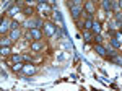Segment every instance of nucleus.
I'll return each instance as SVG.
<instances>
[{
  "label": "nucleus",
  "mask_w": 122,
  "mask_h": 91,
  "mask_svg": "<svg viewBox=\"0 0 122 91\" xmlns=\"http://www.w3.org/2000/svg\"><path fill=\"white\" fill-rule=\"evenodd\" d=\"M57 29H59V26H56L54 23H46V25H44V31H46L47 37H52L57 33Z\"/></svg>",
  "instance_id": "obj_1"
},
{
  "label": "nucleus",
  "mask_w": 122,
  "mask_h": 91,
  "mask_svg": "<svg viewBox=\"0 0 122 91\" xmlns=\"http://www.w3.org/2000/svg\"><path fill=\"white\" fill-rule=\"evenodd\" d=\"M26 26H28L29 29H33V28H44V26H42V23H41L39 20H36V18L28 20V21H26Z\"/></svg>",
  "instance_id": "obj_2"
},
{
  "label": "nucleus",
  "mask_w": 122,
  "mask_h": 91,
  "mask_svg": "<svg viewBox=\"0 0 122 91\" xmlns=\"http://www.w3.org/2000/svg\"><path fill=\"white\" fill-rule=\"evenodd\" d=\"M70 11H72V16L76 20L80 16V13L83 11V8H81V5H70Z\"/></svg>",
  "instance_id": "obj_3"
},
{
  "label": "nucleus",
  "mask_w": 122,
  "mask_h": 91,
  "mask_svg": "<svg viewBox=\"0 0 122 91\" xmlns=\"http://www.w3.org/2000/svg\"><path fill=\"white\" fill-rule=\"evenodd\" d=\"M28 37H33L34 41H39V39H41V31H39V28H33V29H29V36Z\"/></svg>",
  "instance_id": "obj_4"
},
{
  "label": "nucleus",
  "mask_w": 122,
  "mask_h": 91,
  "mask_svg": "<svg viewBox=\"0 0 122 91\" xmlns=\"http://www.w3.org/2000/svg\"><path fill=\"white\" fill-rule=\"evenodd\" d=\"M94 51H96L99 55H103V57H106V55H107V51H106V49H104L99 42H98V44H94Z\"/></svg>",
  "instance_id": "obj_5"
},
{
  "label": "nucleus",
  "mask_w": 122,
  "mask_h": 91,
  "mask_svg": "<svg viewBox=\"0 0 122 91\" xmlns=\"http://www.w3.org/2000/svg\"><path fill=\"white\" fill-rule=\"evenodd\" d=\"M42 47H44V44H42L41 41H36V42H33V44H31V51H33V52H38V51L42 49Z\"/></svg>",
  "instance_id": "obj_6"
},
{
  "label": "nucleus",
  "mask_w": 122,
  "mask_h": 91,
  "mask_svg": "<svg viewBox=\"0 0 122 91\" xmlns=\"http://www.w3.org/2000/svg\"><path fill=\"white\" fill-rule=\"evenodd\" d=\"M23 72L26 73V75H33V73H36V67H33V65H25L23 67Z\"/></svg>",
  "instance_id": "obj_7"
},
{
  "label": "nucleus",
  "mask_w": 122,
  "mask_h": 91,
  "mask_svg": "<svg viewBox=\"0 0 122 91\" xmlns=\"http://www.w3.org/2000/svg\"><path fill=\"white\" fill-rule=\"evenodd\" d=\"M85 7H86V10H88V15H90V16H93V13H94V8H93V2H91V0H88V2L85 3Z\"/></svg>",
  "instance_id": "obj_8"
},
{
  "label": "nucleus",
  "mask_w": 122,
  "mask_h": 91,
  "mask_svg": "<svg viewBox=\"0 0 122 91\" xmlns=\"http://www.w3.org/2000/svg\"><path fill=\"white\" fill-rule=\"evenodd\" d=\"M18 37H20L18 29H11V31H10V39H11V41H18Z\"/></svg>",
  "instance_id": "obj_9"
},
{
  "label": "nucleus",
  "mask_w": 122,
  "mask_h": 91,
  "mask_svg": "<svg viewBox=\"0 0 122 91\" xmlns=\"http://www.w3.org/2000/svg\"><path fill=\"white\" fill-rule=\"evenodd\" d=\"M23 67H25V64H21V62H18V64H13L11 65V68H13V72H23Z\"/></svg>",
  "instance_id": "obj_10"
},
{
  "label": "nucleus",
  "mask_w": 122,
  "mask_h": 91,
  "mask_svg": "<svg viewBox=\"0 0 122 91\" xmlns=\"http://www.w3.org/2000/svg\"><path fill=\"white\" fill-rule=\"evenodd\" d=\"M103 8L106 10V11H111V10H112V2H111V0H104L103 2Z\"/></svg>",
  "instance_id": "obj_11"
},
{
  "label": "nucleus",
  "mask_w": 122,
  "mask_h": 91,
  "mask_svg": "<svg viewBox=\"0 0 122 91\" xmlns=\"http://www.w3.org/2000/svg\"><path fill=\"white\" fill-rule=\"evenodd\" d=\"M93 23H94V21H93V16H90V18L85 21V25H83L85 29H91V28H93Z\"/></svg>",
  "instance_id": "obj_12"
},
{
  "label": "nucleus",
  "mask_w": 122,
  "mask_h": 91,
  "mask_svg": "<svg viewBox=\"0 0 122 91\" xmlns=\"http://www.w3.org/2000/svg\"><path fill=\"white\" fill-rule=\"evenodd\" d=\"M39 10H41V11H46V15H49L51 7H49V5H46V3H39Z\"/></svg>",
  "instance_id": "obj_13"
},
{
  "label": "nucleus",
  "mask_w": 122,
  "mask_h": 91,
  "mask_svg": "<svg viewBox=\"0 0 122 91\" xmlns=\"http://www.w3.org/2000/svg\"><path fill=\"white\" fill-rule=\"evenodd\" d=\"M91 33H90V29H86V31H85L83 33V39H85V42H90V41H91Z\"/></svg>",
  "instance_id": "obj_14"
},
{
  "label": "nucleus",
  "mask_w": 122,
  "mask_h": 91,
  "mask_svg": "<svg viewBox=\"0 0 122 91\" xmlns=\"http://www.w3.org/2000/svg\"><path fill=\"white\" fill-rule=\"evenodd\" d=\"M111 44H112V47H116V49H119V47L122 46V42L119 41V39H116V37H112V39H111Z\"/></svg>",
  "instance_id": "obj_15"
},
{
  "label": "nucleus",
  "mask_w": 122,
  "mask_h": 91,
  "mask_svg": "<svg viewBox=\"0 0 122 91\" xmlns=\"http://www.w3.org/2000/svg\"><path fill=\"white\" fill-rule=\"evenodd\" d=\"M91 29H93L94 34H99V31H101V26H99V23H98V21H96V23H93V28H91Z\"/></svg>",
  "instance_id": "obj_16"
},
{
  "label": "nucleus",
  "mask_w": 122,
  "mask_h": 91,
  "mask_svg": "<svg viewBox=\"0 0 122 91\" xmlns=\"http://www.w3.org/2000/svg\"><path fill=\"white\" fill-rule=\"evenodd\" d=\"M10 54V46H2V55L7 57Z\"/></svg>",
  "instance_id": "obj_17"
},
{
  "label": "nucleus",
  "mask_w": 122,
  "mask_h": 91,
  "mask_svg": "<svg viewBox=\"0 0 122 91\" xmlns=\"http://www.w3.org/2000/svg\"><path fill=\"white\" fill-rule=\"evenodd\" d=\"M16 11H20L18 7H11V8L8 10V15H10V16H15V15H16Z\"/></svg>",
  "instance_id": "obj_18"
},
{
  "label": "nucleus",
  "mask_w": 122,
  "mask_h": 91,
  "mask_svg": "<svg viewBox=\"0 0 122 91\" xmlns=\"http://www.w3.org/2000/svg\"><path fill=\"white\" fill-rule=\"evenodd\" d=\"M0 31H2V34H3V33H7V31H8V26H7V23H5V21H3V18H2V28H0Z\"/></svg>",
  "instance_id": "obj_19"
},
{
  "label": "nucleus",
  "mask_w": 122,
  "mask_h": 91,
  "mask_svg": "<svg viewBox=\"0 0 122 91\" xmlns=\"http://www.w3.org/2000/svg\"><path fill=\"white\" fill-rule=\"evenodd\" d=\"M11 60H13V62H15V64H18V62H21V60H23V57H21V55H11Z\"/></svg>",
  "instance_id": "obj_20"
},
{
  "label": "nucleus",
  "mask_w": 122,
  "mask_h": 91,
  "mask_svg": "<svg viewBox=\"0 0 122 91\" xmlns=\"http://www.w3.org/2000/svg\"><path fill=\"white\" fill-rule=\"evenodd\" d=\"M56 20H57V21H59V23H60V25H62V26H64V18H62V15H60L59 11H57V13H56Z\"/></svg>",
  "instance_id": "obj_21"
},
{
  "label": "nucleus",
  "mask_w": 122,
  "mask_h": 91,
  "mask_svg": "<svg viewBox=\"0 0 122 91\" xmlns=\"http://www.w3.org/2000/svg\"><path fill=\"white\" fill-rule=\"evenodd\" d=\"M10 41H11V39H7V37H3V39H2V46H10Z\"/></svg>",
  "instance_id": "obj_22"
},
{
  "label": "nucleus",
  "mask_w": 122,
  "mask_h": 91,
  "mask_svg": "<svg viewBox=\"0 0 122 91\" xmlns=\"http://www.w3.org/2000/svg\"><path fill=\"white\" fill-rule=\"evenodd\" d=\"M18 26H20V25L16 23V21H11V26H10V28H11V29H18Z\"/></svg>",
  "instance_id": "obj_23"
},
{
  "label": "nucleus",
  "mask_w": 122,
  "mask_h": 91,
  "mask_svg": "<svg viewBox=\"0 0 122 91\" xmlns=\"http://www.w3.org/2000/svg\"><path fill=\"white\" fill-rule=\"evenodd\" d=\"M116 21H117V23L122 21V13H117V15H116Z\"/></svg>",
  "instance_id": "obj_24"
},
{
  "label": "nucleus",
  "mask_w": 122,
  "mask_h": 91,
  "mask_svg": "<svg viewBox=\"0 0 122 91\" xmlns=\"http://www.w3.org/2000/svg\"><path fill=\"white\" fill-rule=\"evenodd\" d=\"M0 75H2V78H5V80L8 78V73L5 72V70H2V73H0Z\"/></svg>",
  "instance_id": "obj_25"
},
{
  "label": "nucleus",
  "mask_w": 122,
  "mask_h": 91,
  "mask_svg": "<svg viewBox=\"0 0 122 91\" xmlns=\"http://www.w3.org/2000/svg\"><path fill=\"white\" fill-rule=\"evenodd\" d=\"M31 13H33V10H31V8H25V15H28V16H29Z\"/></svg>",
  "instance_id": "obj_26"
},
{
  "label": "nucleus",
  "mask_w": 122,
  "mask_h": 91,
  "mask_svg": "<svg viewBox=\"0 0 122 91\" xmlns=\"http://www.w3.org/2000/svg\"><path fill=\"white\" fill-rule=\"evenodd\" d=\"M96 41H98V42H101V41H103V37L99 36V34H96Z\"/></svg>",
  "instance_id": "obj_27"
},
{
  "label": "nucleus",
  "mask_w": 122,
  "mask_h": 91,
  "mask_svg": "<svg viewBox=\"0 0 122 91\" xmlns=\"http://www.w3.org/2000/svg\"><path fill=\"white\" fill-rule=\"evenodd\" d=\"M56 34H57V39H60V37H62V33H60L59 29H57V33H56Z\"/></svg>",
  "instance_id": "obj_28"
},
{
  "label": "nucleus",
  "mask_w": 122,
  "mask_h": 91,
  "mask_svg": "<svg viewBox=\"0 0 122 91\" xmlns=\"http://www.w3.org/2000/svg\"><path fill=\"white\" fill-rule=\"evenodd\" d=\"M46 2H49V0H38V3H46Z\"/></svg>",
  "instance_id": "obj_29"
},
{
  "label": "nucleus",
  "mask_w": 122,
  "mask_h": 91,
  "mask_svg": "<svg viewBox=\"0 0 122 91\" xmlns=\"http://www.w3.org/2000/svg\"><path fill=\"white\" fill-rule=\"evenodd\" d=\"M119 5H121V7H122V0H121V2H119Z\"/></svg>",
  "instance_id": "obj_30"
},
{
  "label": "nucleus",
  "mask_w": 122,
  "mask_h": 91,
  "mask_svg": "<svg viewBox=\"0 0 122 91\" xmlns=\"http://www.w3.org/2000/svg\"><path fill=\"white\" fill-rule=\"evenodd\" d=\"M121 33H122V26H121Z\"/></svg>",
  "instance_id": "obj_31"
},
{
  "label": "nucleus",
  "mask_w": 122,
  "mask_h": 91,
  "mask_svg": "<svg viewBox=\"0 0 122 91\" xmlns=\"http://www.w3.org/2000/svg\"><path fill=\"white\" fill-rule=\"evenodd\" d=\"M91 2H96V0H91Z\"/></svg>",
  "instance_id": "obj_32"
},
{
  "label": "nucleus",
  "mask_w": 122,
  "mask_h": 91,
  "mask_svg": "<svg viewBox=\"0 0 122 91\" xmlns=\"http://www.w3.org/2000/svg\"><path fill=\"white\" fill-rule=\"evenodd\" d=\"M26 2H31V0H26Z\"/></svg>",
  "instance_id": "obj_33"
},
{
  "label": "nucleus",
  "mask_w": 122,
  "mask_h": 91,
  "mask_svg": "<svg viewBox=\"0 0 122 91\" xmlns=\"http://www.w3.org/2000/svg\"><path fill=\"white\" fill-rule=\"evenodd\" d=\"M103 2H104V0H103Z\"/></svg>",
  "instance_id": "obj_34"
}]
</instances>
